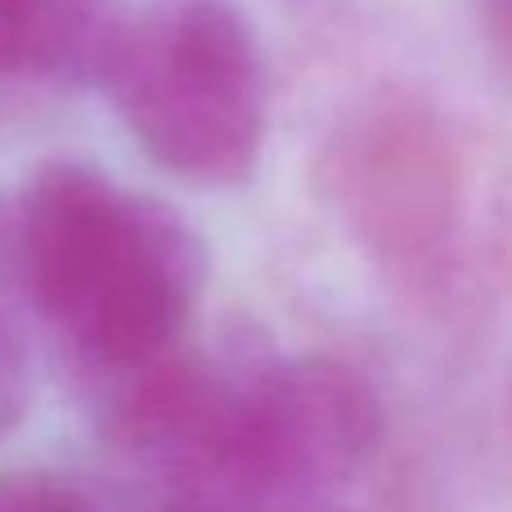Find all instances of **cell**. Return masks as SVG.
Listing matches in <instances>:
<instances>
[{
  "mask_svg": "<svg viewBox=\"0 0 512 512\" xmlns=\"http://www.w3.org/2000/svg\"><path fill=\"white\" fill-rule=\"evenodd\" d=\"M274 5H283L288 14H297V18H337L351 0H274Z\"/></svg>",
  "mask_w": 512,
  "mask_h": 512,
  "instance_id": "9c48e42d",
  "label": "cell"
},
{
  "mask_svg": "<svg viewBox=\"0 0 512 512\" xmlns=\"http://www.w3.org/2000/svg\"><path fill=\"white\" fill-rule=\"evenodd\" d=\"M342 239L418 315L477 328L512 297V140L418 90L355 104L315 153Z\"/></svg>",
  "mask_w": 512,
  "mask_h": 512,
  "instance_id": "7a4b0ae2",
  "label": "cell"
},
{
  "mask_svg": "<svg viewBox=\"0 0 512 512\" xmlns=\"http://www.w3.org/2000/svg\"><path fill=\"white\" fill-rule=\"evenodd\" d=\"M18 261L45 324L99 373L180 346L207 288L198 230L90 162H45L18 212Z\"/></svg>",
  "mask_w": 512,
  "mask_h": 512,
  "instance_id": "3957f363",
  "label": "cell"
},
{
  "mask_svg": "<svg viewBox=\"0 0 512 512\" xmlns=\"http://www.w3.org/2000/svg\"><path fill=\"white\" fill-rule=\"evenodd\" d=\"M477 14H481V36H486L490 54L512 77V0H477Z\"/></svg>",
  "mask_w": 512,
  "mask_h": 512,
  "instance_id": "ba28073f",
  "label": "cell"
},
{
  "mask_svg": "<svg viewBox=\"0 0 512 512\" xmlns=\"http://www.w3.org/2000/svg\"><path fill=\"white\" fill-rule=\"evenodd\" d=\"M0 512H95V508L54 477H9L0 481Z\"/></svg>",
  "mask_w": 512,
  "mask_h": 512,
  "instance_id": "8992f818",
  "label": "cell"
},
{
  "mask_svg": "<svg viewBox=\"0 0 512 512\" xmlns=\"http://www.w3.org/2000/svg\"><path fill=\"white\" fill-rule=\"evenodd\" d=\"M117 117L162 171L203 189L252 180L265 144V54L234 0H149L99 54Z\"/></svg>",
  "mask_w": 512,
  "mask_h": 512,
  "instance_id": "277c9868",
  "label": "cell"
},
{
  "mask_svg": "<svg viewBox=\"0 0 512 512\" xmlns=\"http://www.w3.org/2000/svg\"><path fill=\"white\" fill-rule=\"evenodd\" d=\"M508 414H512V378H508Z\"/></svg>",
  "mask_w": 512,
  "mask_h": 512,
  "instance_id": "30bf717a",
  "label": "cell"
},
{
  "mask_svg": "<svg viewBox=\"0 0 512 512\" xmlns=\"http://www.w3.org/2000/svg\"><path fill=\"white\" fill-rule=\"evenodd\" d=\"M113 27L95 23L90 0H0V72H45L95 63Z\"/></svg>",
  "mask_w": 512,
  "mask_h": 512,
  "instance_id": "5b68a950",
  "label": "cell"
},
{
  "mask_svg": "<svg viewBox=\"0 0 512 512\" xmlns=\"http://www.w3.org/2000/svg\"><path fill=\"white\" fill-rule=\"evenodd\" d=\"M23 387H27L23 351H18L14 333L0 324V432H5L18 418V409H23Z\"/></svg>",
  "mask_w": 512,
  "mask_h": 512,
  "instance_id": "52a82bcc",
  "label": "cell"
},
{
  "mask_svg": "<svg viewBox=\"0 0 512 512\" xmlns=\"http://www.w3.org/2000/svg\"><path fill=\"white\" fill-rule=\"evenodd\" d=\"M113 423L162 512H301L369 463L382 400L333 355L171 346L126 373Z\"/></svg>",
  "mask_w": 512,
  "mask_h": 512,
  "instance_id": "6da1fadb",
  "label": "cell"
}]
</instances>
